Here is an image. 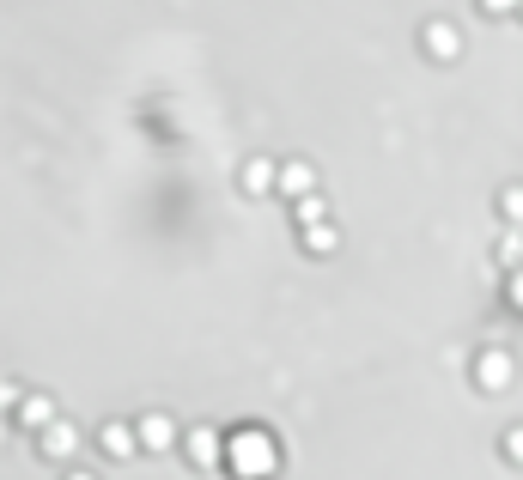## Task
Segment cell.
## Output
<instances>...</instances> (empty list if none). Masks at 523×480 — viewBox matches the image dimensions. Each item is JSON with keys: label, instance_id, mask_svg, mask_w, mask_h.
<instances>
[{"label": "cell", "instance_id": "cell-1", "mask_svg": "<svg viewBox=\"0 0 523 480\" xmlns=\"http://www.w3.org/2000/svg\"><path fill=\"white\" fill-rule=\"evenodd\" d=\"M226 468H232L238 480H268V474L280 468V450H274V438H268L262 426H244V432L226 438Z\"/></svg>", "mask_w": 523, "mask_h": 480}, {"label": "cell", "instance_id": "cell-2", "mask_svg": "<svg viewBox=\"0 0 523 480\" xmlns=\"http://www.w3.org/2000/svg\"><path fill=\"white\" fill-rule=\"evenodd\" d=\"M183 438V456L195 462V468H219L226 462V438H219L213 426H189V432H177Z\"/></svg>", "mask_w": 523, "mask_h": 480}, {"label": "cell", "instance_id": "cell-3", "mask_svg": "<svg viewBox=\"0 0 523 480\" xmlns=\"http://www.w3.org/2000/svg\"><path fill=\"white\" fill-rule=\"evenodd\" d=\"M511 377H517V359L505 347H481L475 353V383L481 389H511Z\"/></svg>", "mask_w": 523, "mask_h": 480}, {"label": "cell", "instance_id": "cell-4", "mask_svg": "<svg viewBox=\"0 0 523 480\" xmlns=\"http://www.w3.org/2000/svg\"><path fill=\"white\" fill-rule=\"evenodd\" d=\"M420 43H426L432 61H457V55H463V31H457L451 19H426V25H420Z\"/></svg>", "mask_w": 523, "mask_h": 480}, {"label": "cell", "instance_id": "cell-5", "mask_svg": "<svg viewBox=\"0 0 523 480\" xmlns=\"http://www.w3.org/2000/svg\"><path fill=\"white\" fill-rule=\"evenodd\" d=\"M171 444H177V420H171V414L134 420V450H171Z\"/></svg>", "mask_w": 523, "mask_h": 480}, {"label": "cell", "instance_id": "cell-6", "mask_svg": "<svg viewBox=\"0 0 523 480\" xmlns=\"http://www.w3.org/2000/svg\"><path fill=\"white\" fill-rule=\"evenodd\" d=\"M274 189L292 195V201L298 195H317V171L305 165V158H286V165H274Z\"/></svg>", "mask_w": 523, "mask_h": 480}, {"label": "cell", "instance_id": "cell-7", "mask_svg": "<svg viewBox=\"0 0 523 480\" xmlns=\"http://www.w3.org/2000/svg\"><path fill=\"white\" fill-rule=\"evenodd\" d=\"M37 450H43L49 462H67L73 450H80V432H73V420H49V426L37 432Z\"/></svg>", "mask_w": 523, "mask_h": 480}, {"label": "cell", "instance_id": "cell-8", "mask_svg": "<svg viewBox=\"0 0 523 480\" xmlns=\"http://www.w3.org/2000/svg\"><path fill=\"white\" fill-rule=\"evenodd\" d=\"M55 420V402H49V395H25V402H19V426L25 432H43Z\"/></svg>", "mask_w": 523, "mask_h": 480}, {"label": "cell", "instance_id": "cell-9", "mask_svg": "<svg viewBox=\"0 0 523 480\" xmlns=\"http://www.w3.org/2000/svg\"><path fill=\"white\" fill-rule=\"evenodd\" d=\"M98 450H104V456H134V426L110 420V426L98 432Z\"/></svg>", "mask_w": 523, "mask_h": 480}, {"label": "cell", "instance_id": "cell-10", "mask_svg": "<svg viewBox=\"0 0 523 480\" xmlns=\"http://www.w3.org/2000/svg\"><path fill=\"white\" fill-rule=\"evenodd\" d=\"M244 189L250 195H268L274 189V165H268V158H250V165H244Z\"/></svg>", "mask_w": 523, "mask_h": 480}, {"label": "cell", "instance_id": "cell-11", "mask_svg": "<svg viewBox=\"0 0 523 480\" xmlns=\"http://www.w3.org/2000/svg\"><path fill=\"white\" fill-rule=\"evenodd\" d=\"M341 244V237H335V225L329 219H317V225H305V250H317V256H329Z\"/></svg>", "mask_w": 523, "mask_h": 480}, {"label": "cell", "instance_id": "cell-12", "mask_svg": "<svg viewBox=\"0 0 523 480\" xmlns=\"http://www.w3.org/2000/svg\"><path fill=\"white\" fill-rule=\"evenodd\" d=\"M292 219H298V231L317 225V219H323V195H298V201H292Z\"/></svg>", "mask_w": 523, "mask_h": 480}, {"label": "cell", "instance_id": "cell-13", "mask_svg": "<svg viewBox=\"0 0 523 480\" xmlns=\"http://www.w3.org/2000/svg\"><path fill=\"white\" fill-rule=\"evenodd\" d=\"M499 213L523 225V183H505V189H499Z\"/></svg>", "mask_w": 523, "mask_h": 480}, {"label": "cell", "instance_id": "cell-14", "mask_svg": "<svg viewBox=\"0 0 523 480\" xmlns=\"http://www.w3.org/2000/svg\"><path fill=\"white\" fill-rule=\"evenodd\" d=\"M499 262L505 268H523V231H505L499 237Z\"/></svg>", "mask_w": 523, "mask_h": 480}, {"label": "cell", "instance_id": "cell-15", "mask_svg": "<svg viewBox=\"0 0 523 480\" xmlns=\"http://www.w3.org/2000/svg\"><path fill=\"white\" fill-rule=\"evenodd\" d=\"M505 298H511V310H523V268L505 274Z\"/></svg>", "mask_w": 523, "mask_h": 480}, {"label": "cell", "instance_id": "cell-16", "mask_svg": "<svg viewBox=\"0 0 523 480\" xmlns=\"http://www.w3.org/2000/svg\"><path fill=\"white\" fill-rule=\"evenodd\" d=\"M505 456H511V462H523V426H511V432H505Z\"/></svg>", "mask_w": 523, "mask_h": 480}, {"label": "cell", "instance_id": "cell-17", "mask_svg": "<svg viewBox=\"0 0 523 480\" xmlns=\"http://www.w3.org/2000/svg\"><path fill=\"white\" fill-rule=\"evenodd\" d=\"M481 13H487V19H499V13H517V0H481Z\"/></svg>", "mask_w": 523, "mask_h": 480}, {"label": "cell", "instance_id": "cell-18", "mask_svg": "<svg viewBox=\"0 0 523 480\" xmlns=\"http://www.w3.org/2000/svg\"><path fill=\"white\" fill-rule=\"evenodd\" d=\"M67 480H98V474H92V468H73V474H67Z\"/></svg>", "mask_w": 523, "mask_h": 480}]
</instances>
